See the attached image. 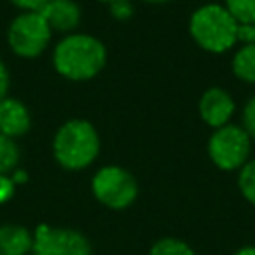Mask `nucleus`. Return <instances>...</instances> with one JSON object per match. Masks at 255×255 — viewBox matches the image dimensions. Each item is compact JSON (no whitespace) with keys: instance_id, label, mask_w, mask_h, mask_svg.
Wrapping results in <instances>:
<instances>
[{"instance_id":"393cba45","label":"nucleus","mask_w":255,"mask_h":255,"mask_svg":"<svg viewBox=\"0 0 255 255\" xmlns=\"http://www.w3.org/2000/svg\"><path fill=\"white\" fill-rule=\"evenodd\" d=\"M100 2H108V4H112V2H114V0H100Z\"/></svg>"},{"instance_id":"9b49d317","label":"nucleus","mask_w":255,"mask_h":255,"mask_svg":"<svg viewBox=\"0 0 255 255\" xmlns=\"http://www.w3.org/2000/svg\"><path fill=\"white\" fill-rule=\"evenodd\" d=\"M34 233L28 227L6 223L0 225V255H28L32 253Z\"/></svg>"},{"instance_id":"dca6fc26","label":"nucleus","mask_w":255,"mask_h":255,"mask_svg":"<svg viewBox=\"0 0 255 255\" xmlns=\"http://www.w3.org/2000/svg\"><path fill=\"white\" fill-rule=\"evenodd\" d=\"M239 191L243 199H247L251 205H255V159H249L241 169L237 177Z\"/></svg>"},{"instance_id":"a211bd4d","label":"nucleus","mask_w":255,"mask_h":255,"mask_svg":"<svg viewBox=\"0 0 255 255\" xmlns=\"http://www.w3.org/2000/svg\"><path fill=\"white\" fill-rule=\"evenodd\" d=\"M110 12H112V16L114 18H118V20H126V18H129L131 16V4L128 2V0H114L112 4H110Z\"/></svg>"},{"instance_id":"b1692460","label":"nucleus","mask_w":255,"mask_h":255,"mask_svg":"<svg viewBox=\"0 0 255 255\" xmlns=\"http://www.w3.org/2000/svg\"><path fill=\"white\" fill-rule=\"evenodd\" d=\"M145 2H151V4H163V2H169V0H145Z\"/></svg>"},{"instance_id":"6ab92c4d","label":"nucleus","mask_w":255,"mask_h":255,"mask_svg":"<svg viewBox=\"0 0 255 255\" xmlns=\"http://www.w3.org/2000/svg\"><path fill=\"white\" fill-rule=\"evenodd\" d=\"M14 191H16V183L12 181V177L10 175H0V205L10 201Z\"/></svg>"},{"instance_id":"0eeeda50","label":"nucleus","mask_w":255,"mask_h":255,"mask_svg":"<svg viewBox=\"0 0 255 255\" xmlns=\"http://www.w3.org/2000/svg\"><path fill=\"white\" fill-rule=\"evenodd\" d=\"M32 255H92V245L78 229L42 223L34 231Z\"/></svg>"},{"instance_id":"20e7f679","label":"nucleus","mask_w":255,"mask_h":255,"mask_svg":"<svg viewBox=\"0 0 255 255\" xmlns=\"http://www.w3.org/2000/svg\"><path fill=\"white\" fill-rule=\"evenodd\" d=\"M251 137L243 129V126L227 124L223 128L213 129L207 141V155L215 167L223 171L241 169L249 161Z\"/></svg>"},{"instance_id":"6e6552de","label":"nucleus","mask_w":255,"mask_h":255,"mask_svg":"<svg viewBox=\"0 0 255 255\" xmlns=\"http://www.w3.org/2000/svg\"><path fill=\"white\" fill-rule=\"evenodd\" d=\"M197 110H199L201 120L209 128L217 129V128H223L231 122V118L235 114V102L229 96V92H225L219 86H213L201 94Z\"/></svg>"},{"instance_id":"39448f33","label":"nucleus","mask_w":255,"mask_h":255,"mask_svg":"<svg viewBox=\"0 0 255 255\" xmlns=\"http://www.w3.org/2000/svg\"><path fill=\"white\" fill-rule=\"evenodd\" d=\"M92 193L108 209H126L137 197V181L122 165H104L92 177Z\"/></svg>"},{"instance_id":"a878e982","label":"nucleus","mask_w":255,"mask_h":255,"mask_svg":"<svg viewBox=\"0 0 255 255\" xmlns=\"http://www.w3.org/2000/svg\"><path fill=\"white\" fill-rule=\"evenodd\" d=\"M207 2H215V0H207Z\"/></svg>"},{"instance_id":"f8f14e48","label":"nucleus","mask_w":255,"mask_h":255,"mask_svg":"<svg viewBox=\"0 0 255 255\" xmlns=\"http://www.w3.org/2000/svg\"><path fill=\"white\" fill-rule=\"evenodd\" d=\"M231 70L241 82L255 84V42L241 44V48L231 58Z\"/></svg>"},{"instance_id":"f03ea898","label":"nucleus","mask_w":255,"mask_h":255,"mask_svg":"<svg viewBox=\"0 0 255 255\" xmlns=\"http://www.w3.org/2000/svg\"><path fill=\"white\" fill-rule=\"evenodd\" d=\"M52 151L56 161L70 171H80L92 165L100 153V135L94 124L88 120H68L64 122L52 141Z\"/></svg>"},{"instance_id":"4468645a","label":"nucleus","mask_w":255,"mask_h":255,"mask_svg":"<svg viewBox=\"0 0 255 255\" xmlns=\"http://www.w3.org/2000/svg\"><path fill=\"white\" fill-rule=\"evenodd\" d=\"M149 255H195V251L183 239H177V237H161V239H157L151 245Z\"/></svg>"},{"instance_id":"f257e3e1","label":"nucleus","mask_w":255,"mask_h":255,"mask_svg":"<svg viewBox=\"0 0 255 255\" xmlns=\"http://www.w3.org/2000/svg\"><path fill=\"white\" fill-rule=\"evenodd\" d=\"M108 60L106 46L92 34L72 32L64 36L52 54L54 68L60 76L72 82H86L96 78Z\"/></svg>"},{"instance_id":"ddd939ff","label":"nucleus","mask_w":255,"mask_h":255,"mask_svg":"<svg viewBox=\"0 0 255 255\" xmlns=\"http://www.w3.org/2000/svg\"><path fill=\"white\" fill-rule=\"evenodd\" d=\"M20 161V149L16 141L0 133V175H12Z\"/></svg>"},{"instance_id":"aec40b11","label":"nucleus","mask_w":255,"mask_h":255,"mask_svg":"<svg viewBox=\"0 0 255 255\" xmlns=\"http://www.w3.org/2000/svg\"><path fill=\"white\" fill-rule=\"evenodd\" d=\"M10 2L22 8V12H40L50 0H10Z\"/></svg>"},{"instance_id":"5701e85b","label":"nucleus","mask_w":255,"mask_h":255,"mask_svg":"<svg viewBox=\"0 0 255 255\" xmlns=\"http://www.w3.org/2000/svg\"><path fill=\"white\" fill-rule=\"evenodd\" d=\"M233 255H255V245H245L239 251H235Z\"/></svg>"},{"instance_id":"4be33fe9","label":"nucleus","mask_w":255,"mask_h":255,"mask_svg":"<svg viewBox=\"0 0 255 255\" xmlns=\"http://www.w3.org/2000/svg\"><path fill=\"white\" fill-rule=\"evenodd\" d=\"M8 88H10V74H8L6 64L0 58V102L8 96Z\"/></svg>"},{"instance_id":"7ed1b4c3","label":"nucleus","mask_w":255,"mask_h":255,"mask_svg":"<svg viewBox=\"0 0 255 255\" xmlns=\"http://www.w3.org/2000/svg\"><path fill=\"white\" fill-rule=\"evenodd\" d=\"M239 24L223 4L209 2L199 6L189 18V34L193 42L211 54H223L237 44Z\"/></svg>"},{"instance_id":"2eb2a0df","label":"nucleus","mask_w":255,"mask_h":255,"mask_svg":"<svg viewBox=\"0 0 255 255\" xmlns=\"http://www.w3.org/2000/svg\"><path fill=\"white\" fill-rule=\"evenodd\" d=\"M223 6L237 24L255 26V0H225Z\"/></svg>"},{"instance_id":"412c9836","label":"nucleus","mask_w":255,"mask_h":255,"mask_svg":"<svg viewBox=\"0 0 255 255\" xmlns=\"http://www.w3.org/2000/svg\"><path fill=\"white\" fill-rule=\"evenodd\" d=\"M237 42H241V44H251V42H255V26L239 24V30H237Z\"/></svg>"},{"instance_id":"9d476101","label":"nucleus","mask_w":255,"mask_h":255,"mask_svg":"<svg viewBox=\"0 0 255 255\" xmlns=\"http://www.w3.org/2000/svg\"><path fill=\"white\" fill-rule=\"evenodd\" d=\"M40 14L52 28V32H72L82 20V10L74 0H50Z\"/></svg>"},{"instance_id":"423d86ee","label":"nucleus","mask_w":255,"mask_h":255,"mask_svg":"<svg viewBox=\"0 0 255 255\" xmlns=\"http://www.w3.org/2000/svg\"><path fill=\"white\" fill-rule=\"evenodd\" d=\"M52 28L40 12H22L8 26V46L20 58H38L50 44Z\"/></svg>"},{"instance_id":"f3484780","label":"nucleus","mask_w":255,"mask_h":255,"mask_svg":"<svg viewBox=\"0 0 255 255\" xmlns=\"http://www.w3.org/2000/svg\"><path fill=\"white\" fill-rule=\"evenodd\" d=\"M243 129L251 139H255V96H251L243 108Z\"/></svg>"},{"instance_id":"1a4fd4ad","label":"nucleus","mask_w":255,"mask_h":255,"mask_svg":"<svg viewBox=\"0 0 255 255\" xmlns=\"http://www.w3.org/2000/svg\"><path fill=\"white\" fill-rule=\"evenodd\" d=\"M32 126V118L28 108L16 98H4L0 102V133L12 139L28 133Z\"/></svg>"}]
</instances>
